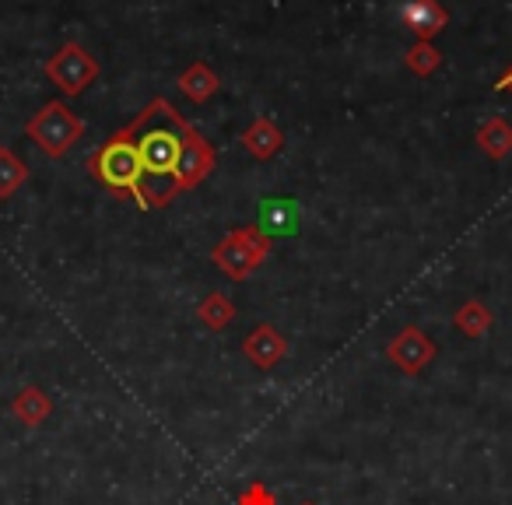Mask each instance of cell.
I'll use <instances>...</instances> for the list:
<instances>
[{"label":"cell","instance_id":"cell-9","mask_svg":"<svg viewBox=\"0 0 512 505\" xmlns=\"http://www.w3.org/2000/svg\"><path fill=\"white\" fill-rule=\"evenodd\" d=\"M400 22H404V29H411L418 36V43H432L446 29L449 15L439 0H407L404 8H400Z\"/></svg>","mask_w":512,"mask_h":505},{"label":"cell","instance_id":"cell-8","mask_svg":"<svg viewBox=\"0 0 512 505\" xmlns=\"http://www.w3.org/2000/svg\"><path fill=\"white\" fill-rule=\"evenodd\" d=\"M242 355H246V362L256 365V369H274V365L285 362L288 337L281 334L274 323H260V327L249 330L246 341H242Z\"/></svg>","mask_w":512,"mask_h":505},{"label":"cell","instance_id":"cell-13","mask_svg":"<svg viewBox=\"0 0 512 505\" xmlns=\"http://www.w3.org/2000/svg\"><path fill=\"white\" fill-rule=\"evenodd\" d=\"M221 88V81H218V74L211 71L207 64H190L183 74H179V92L186 95L190 102H207V99H214V92Z\"/></svg>","mask_w":512,"mask_h":505},{"label":"cell","instance_id":"cell-4","mask_svg":"<svg viewBox=\"0 0 512 505\" xmlns=\"http://www.w3.org/2000/svg\"><path fill=\"white\" fill-rule=\"evenodd\" d=\"M271 253V235L260 232V225H242L235 232H228L218 246L211 249V260L221 274L242 281L264 264Z\"/></svg>","mask_w":512,"mask_h":505},{"label":"cell","instance_id":"cell-21","mask_svg":"<svg viewBox=\"0 0 512 505\" xmlns=\"http://www.w3.org/2000/svg\"><path fill=\"white\" fill-rule=\"evenodd\" d=\"M299 505H313V502H299Z\"/></svg>","mask_w":512,"mask_h":505},{"label":"cell","instance_id":"cell-15","mask_svg":"<svg viewBox=\"0 0 512 505\" xmlns=\"http://www.w3.org/2000/svg\"><path fill=\"white\" fill-rule=\"evenodd\" d=\"M477 148L484 151L488 158H505L512 151V127L502 120V116H491L481 130H477Z\"/></svg>","mask_w":512,"mask_h":505},{"label":"cell","instance_id":"cell-17","mask_svg":"<svg viewBox=\"0 0 512 505\" xmlns=\"http://www.w3.org/2000/svg\"><path fill=\"white\" fill-rule=\"evenodd\" d=\"M29 179V165L15 155L11 148H0V200L15 197L22 183Z\"/></svg>","mask_w":512,"mask_h":505},{"label":"cell","instance_id":"cell-2","mask_svg":"<svg viewBox=\"0 0 512 505\" xmlns=\"http://www.w3.org/2000/svg\"><path fill=\"white\" fill-rule=\"evenodd\" d=\"M92 176L99 179L102 186L109 190H127L130 197L141 204V193H144V169H141V155H137V144H134V134L127 127L120 134H113L99 151L92 155L88 162Z\"/></svg>","mask_w":512,"mask_h":505},{"label":"cell","instance_id":"cell-20","mask_svg":"<svg viewBox=\"0 0 512 505\" xmlns=\"http://www.w3.org/2000/svg\"><path fill=\"white\" fill-rule=\"evenodd\" d=\"M498 88H512V71H509V74H505V78H502V81H498Z\"/></svg>","mask_w":512,"mask_h":505},{"label":"cell","instance_id":"cell-5","mask_svg":"<svg viewBox=\"0 0 512 505\" xmlns=\"http://www.w3.org/2000/svg\"><path fill=\"white\" fill-rule=\"evenodd\" d=\"M46 78H50L64 95H71L74 99V95H81L88 85H95V78H99V60H95L85 46L67 43L64 50H57L50 57V64H46Z\"/></svg>","mask_w":512,"mask_h":505},{"label":"cell","instance_id":"cell-1","mask_svg":"<svg viewBox=\"0 0 512 505\" xmlns=\"http://www.w3.org/2000/svg\"><path fill=\"white\" fill-rule=\"evenodd\" d=\"M127 130L134 134L137 155H141L144 169V193L141 207L155 211L165 207L176 193V165L183 155V130L186 120L179 116V109L165 99H151L134 120L127 123Z\"/></svg>","mask_w":512,"mask_h":505},{"label":"cell","instance_id":"cell-14","mask_svg":"<svg viewBox=\"0 0 512 505\" xmlns=\"http://www.w3.org/2000/svg\"><path fill=\"white\" fill-rule=\"evenodd\" d=\"M453 327L467 337H484L491 327H495V313H491L481 299H470L453 313Z\"/></svg>","mask_w":512,"mask_h":505},{"label":"cell","instance_id":"cell-6","mask_svg":"<svg viewBox=\"0 0 512 505\" xmlns=\"http://www.w3.org/2000/svg\"><path fill=\"white\" fill-rule=\"evenodd\" d=\"M435 355H439V344H435L421 327H414V323H407V327L386 344V358H390V365H397L404 376L425 372L428 365L435 362Z\"/></svg>","mask_w":512,"mask_h":505},{"label":"cell","instance_id":"cell-10","mask_svg":"<svg viewBox=\"0 0 512 505\" xmlns=\"http://www.w3.org/2000/svg\"><path fill=\"white\" fill-rule=\"evenodd\" d=\"M260 232L278 239V235H295L299 232V204L288 197H271L260 204Z\"/></svg>","mask_w":512,"mask_h":505},{"label":"cell","instance_id":"cell-19","mask_svg":"<svg viewBox=\"0 0 512 505\" xmlns=\"http://www.w3.org/2000/svg\"><path fill=\"white\" fill-rule=\"evenodd\" d=\"M235 505H278V495H274L264 481H253L249 488H242L239 495H235Z\"/></svg>","mask_w":512,"mask_h":505},{"label":"cell","instance_id":"cell-7","mask_svg":"<svg viewBox=\"0 0 512 505\" xmlns=\"http://www.w3.org/2000/svg\"><path fill=\"white\" fill-rule=\"evenodd\" d=\"M214 172V148L197 127L186 123L183 130V155H179L176 165V193L193 190L197 183H204L207 176Z\"/></svg>","mask_w":512,"mask_h":505},{"label":"cell","instance_id":"cell-12","mask_svg":"<svg viewBox=\"0 0 512 505\" xmlns=\"http://www.w3.org/2000/svg\"><path fill=\"white\" fill-rule=\"evenodd\" d=\"M11 414H15L25 428H39L53 414V400L46 397V390H39V386H25V390L15 393V400H11Z\"/></svg>","mask_w":512,"mask_h":505},{"label":"cell","instance_id":"cell-16","mask_svg":"<svg viewBox=\"0 0 512 505\" xmlns=\"http://www.w3.org/2000/svg\"><path fill=\"white\" fill-rule=\"evenodd\" d=\"M197 316H200V323H204V327L225 330L228 323L235 320V302L228 299L225 292H211V295H204V299H200Z\"/></svg>","mask_w":512,"mask_h":505},{"label":"cell","instance_id":"cell-18","mask_svg":"<svg viewBox=\"0 0 512 505\" xmlns=\"http://www.w3.org/2000/svg\"><path fill=\"white\" fill-rule=\"evenodd\" d=\"M407 67H411L418 78H428V74H435L439 71V64H442V53L435 50L432 43H414L411 50H407Z\"/></svg>","mask_w":512,"mask_h":505},{"label":"cell","instance_id":"cell-3","mask_svg":"<svg viewBox=\"0 0 512 505\" xmlns=\"http://www.w3.org/2000/svg\"><path fill=\"white\" fill-rule=\"evenodd\" d=\"M25 134H29L50 158H64L67 151L81 141V134H85V120H81L67 102L53 99L25 123Z\"/></svg>","mask_w":512,"mask_h":505},{"label":"cell","instance_id":"cell-11","mask_svg":"<svg viewBox=\"0 0 512 505\" xmlns=\"http://www.w3.org/2000/svg\"><path fill=\"white\" fill-rule=\"evenodd\" d=\"M242 148H246L256 162H267V158H274L281 148H285V134H281L278 123H274L271 116H260V120L242 134Z\"/></svg>","mask_w":512,"mask_h":505}]
</instances>
